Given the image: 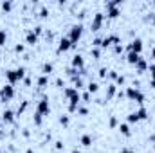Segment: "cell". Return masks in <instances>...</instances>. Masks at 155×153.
Listing matches in <instances>:
<instances>
[{"mask_svg": "<svg viewBox=\"0 0 155 153\" xmlns=\"http://www.w3.org/2000/svg\"><path fill=\"white\" fill-rule=\"evenodd\" d=\"M126 97L132 99V101H135V103H139L141 106H143V103H144V94H143L139 88H135V86H128V88H126Z\"/></svg>", "mask_w": 155, "mask_h": 153, "instance_id": "2", "label": "cell"}, {"mask_svg": "<svg viewBox=\"0 0 155 153\" xmlns=\"http://www.w3.org/2000/svg\"><path fill=\"white\" fill-rule=\"evenodd\" d=\"M2 121H4V122H13V121H15V112H13V110H4Z\"/></svg>", "mask_w": 155, "mask_h": 153, "instance_id": "15", "label": "cell"}, {"mask_svg": "<svg viewBox=\"0 0 155 153\" xmlns=\"http://www.w3.org/2000/svg\"><path fill=\"white\" fill-rule=\"evenodd\" d=\"M139 60H141V54H135V52H128V54H126V61H128L130 65H135Z\"/></svg>", "mask_w": 155, "mask_h": 153, "instance_id": "14", "label": "cell"}, {"mask_svg": "<svg viewBox=\"0 0 155 153\" xmlns=\"http://www.w3.org/2000/svg\"><path fill=\"white\" fill-rule=\"evenodd\" d=\"M69 122H71L69 115H61V117H60V124H63V126H69Z\"/></svg>", "mask_w": 155, "mask_h": 153, "instance_id": "25", "label": "cell"}, {"mask_svg": "<svg viewBox=\"0 0 155 153\" xmlns=\"http://www.w3.org/2000/svg\"><path fill=\"white\" fill-rule=\"evenodd\" d=\"M144 119H148V110L144 106H141L137 112L128 114V122H139V121H144Z\"/></svg>", "mask_w": 155, "mask_h": 153, "instance_id": "4", "label": "cell"}, {"mask_svg": "<svg viewBox=\"0 0 155 153\" xmlns=\"http://www.w3.org/2000/svg\"><path fill=\"white\" fill-rule=\"evenodd\" d=\"M150 86H152V88H155V81H150Z\"/></svg>", "mask_w": 155, "mask_h": 153, "instance_id": "44", "label": "cell"}, {"mask_svg": "<svg viewBox=\"0 0 155 153\" xmlns=\"http://www.w3.org/2000/svg\"><path fill=\"white\" fill-rule=\"evenodd\" d=\"M52 69H54V65H52L51 61H47V63H43V67H41V72H43V76H47V74H51V72H52Z\"/></svg>", "mask_w": 155, "mask_h": 153, "instance_id": "19", "label": "cell"}, {"mask_svg": "<svg viewBox=\"0 0 155 153\" xmlns=\"http://www.w3.org/2000/svg\"><path fill=\"white\" fill-rule=\"evenodd\" d=\"M33 31H35L36 34H41V31H43V27H41V25H36V27H35Z\"/></svg>", "mask_w": 155, "mask_h": 153, "instance_id": "36", "label": "cell"}, {"mask_svg": "<svg viewBox=\"0 0 155 153\" xmlns=\"http://www.w3.org/2000/svg\"><path fill=\"white\" fill-rule=\"evenodd\" d=\"M90 54H92V56H94V58H96V60H97V58H99V54H101V52H99V49H97V47H94V49H92V50H90Z\"/></svg>", "mask_w": 155, "mask_h": 153, "instance_id": "29", "label": "cell"}, {"mask_svg": "<svg viewBox=\"0 0 155 153\" xmlns=\"http://www.w3.org/2000/svg\"><path fill=\"white\" fill-rule=\"evenodd\" d=\"M71 47H74L72 41L69 40V36H63V38L60 40V43H58V52H65V50H69Z\"/></svg>", "mask_w": 155, "mask_h": 153, "instance_id": "11", "label": "cell"}, {"mask_svg": "<svg viewBox=\"0 0 155 153\" xmlns=\"http://www.w3.org/2000/svg\"><path fill=\"white\" fill-rule=\"evenodd\" d=\"M114 52H116V54H119V52H123V45H121V43H117V45H114Z\"/></svg>", "mask_w": 155, "mask_h": 153, "instance_id": "31", "label": "cell"}, {"mask_svg": "<svg viewBox=\"0 0 155 153\" xmlns=\"http://www.w3.org/2000/svg\"><path fill=\"white\" fill-rule=\"evenodd\" d=\"M135 67H137V70H139V72H144V70H148V63H146V60H143V58H141V60L135 63Z\"/></svg>", "mask_w": 155, "mask_h": 153, "instance_id": "18", "label": "cell"}, {"mask_svg": "<svg viewBox=\"0 0 155 153\" xmlns=\"http://www.w3.org/2000/svg\"><path fill=\"white\" fill-rule=\"evenodd\" d=\"M15 97V88H13V85H4L2 88H0V101H11Z\"/></svg>", "mask_w": 155, "mask_h": 153, "instance_id": "6", "label": "cell"}, {"mask_svg": "<svg viewBox=\"0 0 155 153\" xmlns=\"http://www.w3.org/2000/svg\"><path fill=\"white\" fill-rule=\"evenodd\" d=\"M108 76L112 77V79H117V76H119V74H117V72H114V70H110V72H108Z\"/></svg>", "mask_w": 155, "mask_h": 153, "instance_id": "39", "label": "cell"}, {"mask_svg": "<svg viewBox=\"0 0 155 153\" xmlns=\"http://www.w3.org/2000/svg\"><path fill=\"white\" fill-rule=\"evenodd\" d=\"M143 40L141 38H135L130 41V45H128V52H135V54H141L143 52Z\"/></svg>", "mask_w": 155, "mask_h": 153, "instance_id": "8", "label": "cell"}, {"mask_svg": "<svg viewBox=\"0 0 155 153\" xmlns=\"http://www.w3.org/2000/svg\"><path fill=\"white\" fill-rule=\"evenodd\" d=\"M83 99H85V101H88V99H90V94H88V92H87V94H83Z\"/></svg>", "mask_w": 155, "mask_h": 153, "instance_id": "42", "label": "cell"}, {"mask_svg": "<svg viewBox=\"0 0 155 153\" xmlns=\"http://www.w3.org/2000/svg\"><path fill=\"white\" fill-rule=\"evenodd\" d=\"M78 114L87 115V114H88V110H87V108H83V106H78Z\"/></svg>", "mask_w": 155, "mask_h": 153, "instance_id": "32", "label": "cell"}, {"mask_svg": "<svg viewBox=\"0 0 155 153\" xmlns=\"http://www.w3.org/2000/svg\"><path fill=\"white\" fill-rule=\"evenodd\" d=\"M41 117H43V115L38 114V112L35 114V124H36V126H40V124H41Z\"/></svg>", "mask_w": 155, "mask_h": 153, "instance_id": "27", "label": "cell"}, {"mask_svg": "<svg viewBox=\"0 0 155 153\" xmlns=\"http://www.w3.org/2000/svg\"><path fill=\"white\" fill-rule=\"evenodd\" d=\"M87 88H88V94H96V92L99 90V85H97L96 81H90V83L87 85Z\"/></svg>", "mask_w": 155, "mask_h": 153, "instance_id": "22", "label": "cell"}, {"mask_svg": "<svg viewBox=\"0 0 155 153\" xmlns=\"http://www.w3.org/2000/svg\"><path fill=\"white\" fill-rule=\"evenodd\" d=\"M0 153H4V151H2V150H0Z\"/></svg>", "mask_w": 155, "mask_h": 153, "instance_id": "47", "label": "cell"}, {"mask_svg": "<svg viewBox=\"0 0 155 153\" xmlns=\"http://www.w3.org/2000/svg\"><path fill=\"white\" fill-rule=\"evenodd\" d=\"M117 43H121V40H119L117 34H108V36L101 38V47H103V49H107V47H110V45H117Z\"/></svg>", "mask_w": 155, "mask_h": 153, "instance_id": "9", "label": "cell"}, {"mask_svg": "<svg viewBox=\"0 0 155 153\" xmlns=\"http://www.w3.org/2000/svg\"><path fill=\"white\" fill-rule=\"evenodd\" d=\"M72 69H76V70H83L85 69V60H83L81 54L72 56Z\"/></svg>", "mask_w": 155, "mask_h": 153, "instance_id": "12", "label": "cell"}, {"mask_svg": "<svg viewBox=\"0 0 155 153\" xmlns=\"http://www.w3.org/2000/svg\"><path fill=\"white\" fill-rule=\"evenodd\" d=\"M119 153H135V151H134V150H130V148H123Z\"/></svg>", "mask_w": 155, "mask_h": 153, "instance_id": "40", "label": "cell"}, {"mask_svg": "<svg viewBox=\"0 0 155 153\" xmlns=\"http://www.w3.org/2000/svg\"><path fill=\"white\" fill-rule=\"evenodd\" d=\"M5 40H7V33H5V29H0V45H5Z\"/></svg>", "mask_w": 155, "mask_h": 153, "instance_id": "24", "label": "cell"}, {"mask_svg": "<svg viewBox=\"0 0 155 153\" xmlns=\"http://www.w3.org/2000/svg\"><path fill=\"white\" fill-rule=\"evenodd\" d=\"M81 144H83V146H92V135L83 133V135H81Z\"/></svg>", "mask_w": 155, "mask_h": 153, "instance_id": "20", "label": "cell"}, {"mask_svg": "<svg viewBox=\"0 0 155 153\" xmlns=\"http://www.w3.org/2000/svg\"><path fill=\"white\" fill-rule=\"evenodd\" d=\"M116 92H117V86L112 83V85H108V90H107V99H112L114 96H116Z\"/></svg>", "mask_w": 155, "mask_h": 153, "instance_id": "21", "label": "cell"}, {"mask_svg": "<svg viewBox=\"0 0 155 153\" xmlns=\"http://www.w3.org/2000/svg\"><path fill=\"white\" fill-rule=\"evenodd\" d=\"M63 94H65V97H67V99H72L74 96H78V94H79V90H76L74 86H67V88L63 90Z\"/></svg>", "mask_w": 155, "mask_h": 153, "instance_id": "16", "label": "cell"}, {"mask_svg": "<svg viewBox=\"0 0 155 153\" xmlns=\"http://www.w3.org/2000/svg\"><path fill=\"white\" fill-rule=\"evenodd\" d=\"M103 13H96L94 15V18H92V22H90V29L92 31H99L101 29V24H103Z\"/></svg>", "mask_w": 155, "mask_h": 153, "instance_id": "10", "label": "cell"}, {"mask_svg": "<svg viewBox=\"0 0 155 153\" xmlns=\"http://www.w3.org/2000/svg\"><path fill=\"white\" fill-rule=\"evenodd\" d=\"M25 41H27L29 45H35V43L38 41V34H36L33 29H31V31H27V33H25Z\"/></svg>", "mask_w": 155, "mask_h": 153, "instance_id": "13", "label": "cell"}, {"mask_svg": "<svg viewBox=\"0 0 155 153\" xmlns=\"http://www.w3.org/2000/svg\"><path fill=\"white\" fill-rule=\"evenodd\" d=\"M117 85H123V83H124V76H117Z\"/></svg>", "mask_w": 155, "mask_h": 153, "instance_id": "38", "label": "cell"}, {"mask_svg": "<svg viewBox=\"0 0 155 153\" xmlns=\"http://www.w3.org/2000/svg\"><path fill=\"white\" fill-rule=\"evenodd\" d=\"M107 74H108V70L103 67V69H99V77H107Z\"/></svg>", "mask_w": 155, "mask_h": 153, "instance_id": "33", "label": "cell"}, {"mask_svg": "<svg viewBox=\"0 0 155 153\" xmlns=\"http://www.w3.org/2000/svg\"><path fill=\"white\" fill-rule=\"evenodd\" d=\"M153 148H155V142H153Z\"/></svg>", "mask_w": 155, "mask_h": 153, "instance_id": "48", "label": "cell"}, {"mask_svg": "<svg viewBox=\"0 0 155 153\" xmlns=\"http://www.w3.org/2000/svg\"><path fill=\"white\" fill-rule=\"evenodd\" d=\"M11 7H13V2H9V0L7 2H2V9L4 11H11Z\"/></svg>", "mask_w": 155, "mask_h": 153, "instance_id": "26", "label": "cell"}, {"mask_svg": "<svg viewBox=\"0 0 155 153\" xmlns=\"http://www.w3.org/2000/svg\"><path fill=\"white\" fill-rule=\"evenodd\" d=\"M56 150H63V142H61V141L56 142Z\"/></svg>", "mask_w": 155, "mask_h": 153, "instance_id": "41", "label": "cell"}, {"mask_svg": "<svg viewBox=\"0 0 155 153\" xmlns=\"http://www.w3.org/2000/svg\"><path fill=\"white\" fill-rule=\"evenodd\" d=\"M81 34H83V25L81 24H74L71 27V33H69V40L72 41V45H76L78 41H79Z\"/></svg>", "mask_w": 155, "mask_h": 153, "instance_id": "5", "label": "cell"}, {"mask_svg": "<svg viewBox=\"0 0 155 153\" xmlns=\"http://www.w3.org/2000/svg\"><path fill=\"white\" fill-rule=\"evenodd\" d=\"M25 108H27V101H24V103H22V106H20V108H18V115L22 114V112H24V110H25Z\"/></svg>", "mask_w": 155, "mask_h": 153, "instance_id": "34", "label": "cell"}, {"mask_svg": "<svg viewBox=\"0 0 155 153\" xmlns=\"http://www.w3.org/2000/svg\"><path fill=\"white\" fill-rule=\"evenodd\" d=\"M5 77L9 81V85H15L16 81H22L25 77V67H18V69H9L5 70Z\"/></svg>", "mask_w": 155, "mask_h": 153, "instance_id": "1", "label": "cell"}, {"mask_svg": "<svg viewBox=\"0 0 155 153\" xmlns=\"http://www.w3.org/2000/svg\"><path fill=\"white\" fill-rule=\"evenodd\" d=\"M25 153H35V150H33V148H29V150H25Z\"/></svg>", "mask_w": 155, "mask_h": 153, "instance_id": "43", "label": "cell"}, {"mask_svg": "<svg viewBox=\"0 0 155 153\" xmlns=\"http://www.w3.org/2000/svg\"><path fill=\"white\" fill-rule=\"evenodd\" d=\"M36 112L41 115H47L51 112V105H49V97H41L38 101V106H36Z\"/></svg>", "mask_w": 155, "mask_h": 153, "instance_id": "7", "label": "cell"}, {"mask_svg": "<svg viewBox=\"0 0 155 153\" xmlns=\"http://www.w3.org/2000/svg\"><path fill=\"white\" fill-rule=\"evenodd\" d=\"M40 16H41V18H47V16H49V11H47V7H41V9H40Z\"/></svg>", "mask_w": 155, "mask_h": 153, "instance_id": "28", "label": "cell"}, {"mask_svg": "<svg viewBox=\"0 0 155 153\" xmlns=\"http://www.w3.org/2000/svg\"><path fill=\"white\" fill-rule=\"evenodd\" d=\"M150 76H152V81H155V65H150Z\"/></svg>", "mask_w": 155, "mask_h": 153, "instance_id": "30", "label": "cell"}, {"mask_svg": "<svg viewBox=\"0 0 155 153\" xmlns=\"http://www.w3.org/2000/svg\"><path fill=\"white\" fill-rule=\"evenodd\" d=\"M110 126H117V117H110Z\"/></svg>", "mask_w": 155, "mask_h": 153, "instance_id": "37", "label": "cell"}, {"mask_svg": "<svg viewBox=\"0 0 155 153\" xmlns=\"http://www.w3.org/2000/svg\"><path fill=\"white\" fill-rule=\"evenodd\" d=\"M36 83H38L40 88H45V86H47V83H49V79H47V76H43V74H41V76L38 77V81H36Z\"/></svg>", "mask_w": 155, "mask_h": 153, "instance_id": "23", "label": "cell"}, {"mask_svg": "<svg viewBox=\"0 0 155 153\" xmlns=\"http://www.w3.org/2000/svg\"><path fill=\"white\" fill-rule=\"evenodd\" d=\"M119 132H121L124 137H130V135H132V130H130V126H128L126 122H121V124H119Z\"/></svg>", "mask_w": 155, "mask_h": 153, "instance_id": "17", "label": "cell"}, {"mask_svg": "<svg viewBox=\"0 0 155 153\" xmlns=\"http://www.w3.org/2000/svg\"><path fill=\"white\" fill-rule=\"evenodd\" d=\"M24 49H25V47H24L22 43H18V45L15 47V50H16V52H24Z\"/></svg>", "mask_w": 155, "mask_h": 153, "instance_id": "35", "label": "cell"}, {"mask_svg": "<svg viewBox=\"0 0 155 153\" xmlns=\"http://www.w3.org/2000/svg\"><path fill=\"white\" fill-rule=\"evenodd\" d=\"M152 56L155 58V45H153V49H152Z\"/></svg>", "mask_w": 155, "mask_h": 153, "instance_id": "45", "label": "cell"}, {"mask_svg": "<svg viewBox=\"0 0 155 153\" xmlns=\"http://www.w3.org/2000/svg\"><path fill=\"white\" fill-rule=\"evenodd\" d=\"M121 4H123L121 0L107 2V16H108V18H117V16L121 15V11H119V5H121Z\"/></svg>", "mask_w": 155, "mask_h": 153, "instance_id": "3", "label": "cell"}, {"mask_svg": "<svg viewBox=\"0 0 155 153\" xmlns=\"http://www.w3.org/2000/svg\"><path fill=\"white\" fill-rule=\"evenodd\" d=\"M72 153H79V151H78V150H74V151H72Z\"/></svg>", "mask_w": 155, "mask_h": 153, "instance_id": "46", "label": "cell"}]
</instances>
